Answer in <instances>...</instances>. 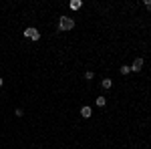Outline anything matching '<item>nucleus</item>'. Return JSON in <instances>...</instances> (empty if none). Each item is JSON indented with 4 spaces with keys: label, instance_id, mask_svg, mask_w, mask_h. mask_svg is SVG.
Returning <instances> with one entry per match:
<instances>
[{
    "label": "nucleus",
    "instance_id": "obj_1",
    "mask_svg": "<svg viewBox=\"0 0 151 149\" xmlns=\"http://www.w3.org/2000/svg\"><path fill=\"white\" fill-rule=\"evenodd\" d=\"M75 28V20L70 16H60L58 18V30L60 32H67V30H73Z\"/></svg>",
    "mask_w": 151,
    "mask_h": 149
},
{
    "label": "nucleus",
    "instance_id": "obj_2",
    "mask_svg": "<svg viewBox=\"0 0 151 149\" xmlns=\"http://www.w3.org/2000/svg\"><path fill=\"white\" fill-rule=\"evenodd\" d=\"M26 38H32V40H40V32L36 30V28H32V26H28V28H24V32H22Z\"/></svg>",
    "mask_w": 151,
    "mask_h": 149
},
{
    "label": "nucleus",
    "instance_id": "obj_3",
    "mask_svg": "<svg viewBox=\"0 0 151 149\" xmlns=\"http://www.w3.org/2000/svg\"><path fill=\"white\" fill-rule=\"evenodd\" d=\"M141 69H143V58H135L133 65H131V71H133V73H139Z\"/></svg>",
    "mask_w": 151,
    "mask_h": 149
},
{
    "label": "nucleus",
    "instance_id": "obj_4",
    "mask_svg": "<svg viewBox=\"0 0 151 149\" xmlns=\"http://www.w3.org/2000/svg\"><path fill=\"white\" fill-rule=\"evenodd\" d=\"M91 115H93V109L85 105V107H83V109H81V117H83V119H89Z\"/></svg>",
    "mask_w": 151,
    "mask_h": 149
},
{
    "label": "nucleus",
    "instance_id": "obj_5",
    "mask_svg": "<svg viewBox=\"0 0 151 149\" xmlns=\"http://www.w3.org/2000/svg\"><path fill=\"white\" fill-rule=\"evenodd\" d=\"M101 87H103V89H113V81H111L109 77H107V79H103V81H101Z\"/></svg>",
    "mask_w": 151,
    "mask_h": 149
},
{
    "label": "nucleus",
    "instance_id": "obj_6",
    "mask_svg": "<svg viewBox=\"0 0 151 149\" xmlns=\"http://www.w3.org/2000/svg\"><path fill=\"white\" fill-rule=\"evenodd\" d=\"M69 6H70V8H73V10H79V8H81V6H83V0H73V2H70Z\"/></svg>",
    "mask_w": 151,
    "mask_h": 149
},
{
    "label": "nucleus",
    "instance_id": "obj_7",
    "mask_svg": "<svg viewBox=\"0 0 151 149\" xmlns=\"http://www.w3.org/2000/svg\"><path fill=\"white\" fill-rule=\"evenodd\" d=\"M119 73H121V75H129V73H131V65H123V67L119 69Z\"/></svg>",
    "mask_w": 151,
    "mask_h": 149
},
{
    "label": "nucleus",
    "instance_id": "obj_8",
    "mask_svg": "<svg viewBox=\"0 0 151 149\" xmlns=\"http://www.w3.org/2000/svg\"><path fill=\"white\" fill-rule=\"evenodd\" d=\"M107 105V99L105 97H97V107H105Z\"/></svg>",
    "mask_w": 151,
    "mask_h": 149
},
{
    "label": "nucleus",
    "instance_id": "obj_9",
    "mask_svg": "<svg viewBox=\"0 0 151 149\" xmlns=\"http://www.w3.org/2000/svg\"><path fill=\"white\" fill-rule=\"evenodd\" d=\"M93 77H95V75H93V73H91V71H87V73H85V81H91V79H93Z\"/></svg>",
    "mask_w": 151,
    "mask_h": 149
},
{
    "label": "nucleus",
    "instance_id": "obj_10",
    "mask_svg": "<svg viewBox=\"0 0 151 149\" xmlns=\"http://www.w3.org/2000/svg\"><path fill=\"white\" fill-rule=\"evenodd\" d=\"M14 115H16V117H22L24 111H22V109H16V111H14Z\"/></svg>",
    "mask_w": 151,
    "mask_h": 149
},
{
    "label": "nucleus",
    "instance_id": "obj_11",
    "mask_svg": "<svg viewBox=\"0 0 151 149\" xmlns=\"http://www.w3.org/2000/svg\"><path fill=\"white\" fill-rule=\"evenodd\" d=\"M145 8H147V10H151V0H145Z\"/></svg>",
    "mask_w": 151,
    "mask_h": 149
},
{
    "label": "nucleus",
    "instance_id": "obj_12",
    "mask_svg": "<svg viewBox=\"0 0 151 149\" xmlns=\"http://www.w3.org/2000/svg\"><path fill=\"white\" fill-rule=\"evenodd\" d=\"M2 85H4V79H2V77H0V89H2Z\"/></svg>",
    "mask_w": 151,
    "mask_h": 149
}]
</instances>
